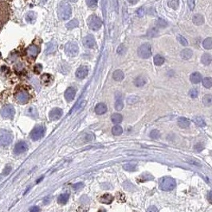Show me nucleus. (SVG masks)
<instances>
[{
	"label": "nucleus",
	"mask_w": 212,
	"mask_h": 212,
	"mask_svg": "<svg viewBox=\"0 0 212 212\" xmlns=\"http://www.w3.org/2000/svg\"><path fill=\"white\" fill-rule=\"evenodd\" d=\"M112 133L114 136H120L123 133V129L120 125H115L112 129Z\"/></svg>",
	"instance_id": "obj_34"
},
{
	"label": "nucleus",
	"mask_w": 212,
	"mask_h": 212,
	"mask_svg": "<svg viewBox=\"0 0 212 212\" xmlns=\"http://www.w3.org/2000/svg\"><path fill=\"white\" fill-rule=\"evenodd\" d=\"M57 45L55 42H49L46 45V49H45V54H53L57 50Z\"/></svg>",
	"instance_id": "obj_18"
},
{
	"label": "nucleus",
	"mask_w": 212,
	"mask_h": 212,
	"mask_svg": "<svg viewBox=\"0 0 212 212\" xmlns=\"http://www.w3.org/2000/svg\"><path fill=\"white\" fill-rule=\"evenodd\" d=\"M139 0H128V2L132 3V4H136V2H138Z\"/></svg>",
	"instance_id": "obj_56"
},
{
	"label": "nucleus",
	"mask_w": 212,
	"mask_h": 212,
	"mask_svg": "<svg viewBox=\"0 0 212 212\" xmlns=\"http://www.w3.org/2000/svg\"><path fill=\"white\" fill-rule=\"evenodd\" d=\"M2 176L0 175V180H2Z\"/></svg>",
	"instance_id": "obj_59"
},
{
	"label": "nucleus",
	"mask_w": 212,
	"mask_h": 212,
	"mask_svg": "<svg viewBox=\"0 0 212 212\" xmlns=\"http://www.w3.org/2000/svg\"><path fill=\"white\" fill-rule=\"evenodd\" d=\"M178 124L182 129H186L190 125V121L185 117H179L178 119Z\"/></svg>",
	"instance_id": "obj_20"
},
{
	"label": "nucleus",
	"mask_w": 212,
	"mask_h": 212,
	"mask_svg": "<svg viewBox=\"0 0 212 212\" xmlns=\"http://www.w3.org/2000/svg\"><path fill=\"white\" fill-rule=\"evenodd\" d=\"M94 139V136H93V134H87L86 136H85V141H86V142H89V141H92Z\"/></svg>",
	"instance_id": "obj_48"
},
{
	"label": "nucleus",
	"mask_w": 212,
	"mask_h": 212,
	"mask_svg": "<svg viewBox=\"0 0 212 212\" xmlns=\"http://www.w3.org/2000/svg\"><path fill=\"white\" fill-rule=\"evenodd\" d=\"M89 73V68L87 66L82 65L80 66L78 69H77L76 71V77L78 79H84L85 77H86V76L88 75Z\"/></svg>",
	"instance_id": "obj_12"
},
{
	"label": "nucleus",
	"mask_w": 212,
	"mask_h": 212,
	"mask_svg": "<svg viewBox=\"0 0 212 212\" xmlns=\"http://www.w3.org/2000/svg\"><path fill=\"white\" fill-rule=\"evenodd\" d=\"M76 95V89L73 87H69L66 89V91L65 92V98L67 101H72L74 100Z\"/></svg>",
	"instance_id": "obj_14"
},
{
	"label": "nucleus",
	"mask_w": 212,
	"mask_h": 212,
	"mask_svg": "<svg viewBox=\"0 0 212 212\" xmlns=\"http://www.w3.org/2000/svg\"><path fill=\"white\" fill-rule=\"evenodd\" d=\"M125 51H126V48H125V46H124V45H120L119 47H118V49H117V53L121 55L124 54V53H125Z\"/></svg>",
	"instance_id": "obj_46"
},
{
	"label": "nucleus",
	"mask_w": 212,
	"mask_h": 212,
	"mask_svg": "<svg viewBox=\"0 0 212 212\" xmlns=\"http://www.w3.org/2000/svg\"><path fill=\"white\" fill-rule=\"evenodd\" d=\"M189 95H190V97H191L196 98L199 95L198 90H197L196 89H191V90H190V92H189Z\"/></svg>",
	"instance_id": "obj_41"
},
{
	"label": "nucleus",
	"mask_w": 212,
	"mask_h": 212,
	"mask_svg": "<svg viewBox=\"0 0 212 212\" xmlns=\"http://www.w3.org/2000/svg\"><path fill=\"white\" fill-rule=\"evenodd\" d=\"M10 171H11V167L8 166V167H6L4 171H3V175H8L10 172Z\"/></svg>",
	"instance_id": "obj_54"
},
{
	"label": "nucleus",
	"mask_w": 212,
	"mask_h": 212,
	"mask_svg": "<svg viewBox=\"0 0 212 212\" xmlns=\"http://www.w3.org/2000/svg\"><path fill=\"white\" fill-rule=\"evenodd\" d=\"M138 55L141 58H148L152 56V50L151 45L148 43H145L144 45H141L138 49Z\"/></svg>",
	"instance_id": "obj_7"
},
{
	"label": "nucleus",
	"mask_w": 212,
	"mask_h": 212,
	"mask_svg": "<svg viewBox=\"0 0 212 212\" xmlns=\"http://www.w3.org/2000/svg\"><path fill=\"white\" fill-rule=\"evenodd\" d=\"M41 79H42V81L43 83L45 84H48L50 82V80H51V75H50V74H43L42 76V77H41Z\"/></svg>",
	"instance_id": "obj_40"
},
{
	"label": "nucleus",
	"mask_w": 212,
	"mask_h": 212,
	"mask_svg": "<svg viewBox=\"0 0 212 212\" xmlns=\"http://www.w3.org/2000/svg\"><path fill=\"white\" fill-rule=\"evenodd\" d=\"M87 24L89 27L93 30H98L102 26V22L97 15H90L87 19Z\"/></svg>",
	"instance_id": "obj_4"
},
{
	"label": "nucleus",
	"mask_w": 212,
	"mask_h": 212,
	"mask_svg": "<svg viewBox=\"0 0 212 212\" xmlns=\"http://www.w3.org/2000/svg\"><path fill=\"white\" fill-rule=\"evenodd\" d=\"M69 193L62 194V195H60L59 197L57 198V202H58V203H60V204L64 205V204L67 203V202H68V200H69Z\"/></svg>",
	"instance_id": "obj_25"
},
{
	"label": "nucleus",
	"mask_w": 212,
	"mask_h": 212,
	"mask_svg": "<svg viewBox=\"0 0 212 212\" xmlns=\"http://www.w3.org/2000/svg\"><path fill=\"white\" fill-rule=\"evenodd\" d=\"M84 186V184H82V183H77V184H74L73 185V187H74V189H75V190H79V189L82 188Z\"/></svg>",
	"instance_id": "obj_51"
},
{
	"label": "nucleus",
	"mask_w": 212,
	"mask_h": 212,
	"mask_svg": "<svg viewBox=\"0 0 212 212\" xmlns=\"http://www.w3.org/2000/svg\"><path fill=\"white\" fill-rule=\"evenodd\" d=\"M111 120H112V123H114V124H120L123 120V117L119 113H114L112 115Z\"/></svg>",
	"instance_id": "obj_30"
},
{
	"label": "nucleus",
	"mask_w": 212,
	"mask_h": 212,
	"mask_svg": "<svg viewBox=\"0 0 212 212\" xmlns=\"http://www.w3.org/2000/svg\"><path fill=\"white\" fill-rule=\"evenodd\" d=\"M202 63L205 65H209L212 62V57L209 54H204L202 57Z\"/></svg>",
	"instance_id": "obj_27"
},
{
	"label": "nucleus",
	"mask_w": 212,
	"mask_h": 212,
	"mask_svg": "<svg viewBox=\"0 0 212 212\" xmlns=\"http://www.w3.org/2000/svg\"><path fill=\"white\" fill-rule=\"evenodd\" d=\"M168 5L170 7H172V9L176 10L179 6V0H169Z\"/></svg>",
	"instance_id": "obj_37"
},
{
	"label": "nucleus",
	"mask_w": 212,
	"mask_h": 212,
	"mask_svg": "<svg viewBox=\"0 0 212 212\" xmlns=\"http://www.w3.org/2000/svg\"><path fill=\"white\" fill-rule=\"evenodd\" d=\"M95 112L98 115L105 114V112H107V106L104 103H99L96 105Z\"/></svg>",
	"instance_id": "obj_17"
},
{
	"label": "nucleus",
	"mask_w": 212,
	"mask_h": 212,
	"mask_svg": "<svg viewBox=\"0 0 212 212\" xmlns=\"http://www.w3.org/2000/svg\"><path fill=\"white\" fill-rule=\"evenodd\" d=\"M149 136H150L151 138L158 139L160 136V132L157 129H153L152 131H151Z\"/></svg>",
	"instance_id": "obj_39"
},
{
	"label": "nucleus",
	"mask_w": 212,
	"mask_h": 212,
	"mask_svg": "<svg viewBox=\"0 0 212 212\" xmlns=\"http://www.w3.org/2000/svg\"><path fill=\"white\" fill-rule=\"evenodd\" d=\"M84 45L87 48H93L95 46L96 41L93 35H87L83 38Z\"/></svg>",
	"instance_id": "obj_13"
},
{
	"label": "nucleus",
	"mask_w": 212,
	"mask_h": 212,
	"mask_svg": "<svg viewBox=\"0 0 212 212\" xmlns=\"http://www.w3.org/2000/svg\"><path fill=\"white\" fill-rule=\"evenodd\" d=\"M164 57H162L160 54L155 55V57H154V63H155V65H161L164 64Z\"/></svg>",
	"instance_id": "obj_36"
},
{
	"label": "nucleus",
	"mask_w": 212,
	"mask_h": 212,
	"mask_svg": "<svg viewBox=\"0 0 212 212\" xmlns=\"http://www.w3.org/2000/svg\"><path fill=\"white\" fill-rule=\"evenodd\" d=\"M203 45L204 49H206V50H211V49H212V38H206L205 40L203 41Z\"/></svg>",
	"instance_id": "obj_33"
},
{
	"label": "nucleus",
	"mask_w": 212,
	"mask_h": 212,
	"mask_svg": "<svg viewBox=\"0 0 212 212\" xmlns=\"http://www.w3.org/2000/svg\"><path fill=\"white\" fill-rule=\"evenodd\" d=\"M39 53V48L35 45H30L27 49V54L30 57H35Z\"/></svg>",
	"instance_id": "obj_16"
},
{
	"label": "nucleus",
	"mask_w": 212,
	"mask_h": 212,
	"mask_svg": "<svg viewBox=\"0 0 212 212\" xmlns=\"http://www.w3.org/2000/svg\"><path fill=\"white\" fill-rule=\"evenodd\" d=\"M79 25V22L77 19H73L71 21H69L68 23L66 24V27L69 30H72V29H74L77 27Z\"/></svg>",
	"instance_id": "obj_31"
},
{
	"label": "nucleus",
	"mask_w": 212,
	"mask_h": 212,
	"mask_svg": "<svg viewBox=\"0 0 212 212\" xmlns=\"http://www.w3.org/2000/svg\"><path fill=\"white\" fill-rule=\"evenodd\" d=\"M36 19H37V14H36V12L34 11L27 12L26 15H25V20H26L28 23H34Z\"/></svg>",
	"instance_id": "obj_15"
},
{
	"label": "nucleus",
	"mask_w": 212,
	"mask_h": 212,
	"mask_svg": "<svg viewBox=\"0 0 212 212\" xmlns=\"http://www.w3.org/2000/svg\"><path fill=\"white\" fill-rule=\"evenodd\" d=\"M208 201L210 202V203L212 204V191H211L208 195Z\"/></svg>",
	"instance_id": "obj_55"
},
{
	"label": "nucleus",
	"mask_w": 212,
	"mask_h": 212,
	"mask_svg": "<svg viewBox=\"0 0 212 212\" xmlns=\"http://www.w3.org/2000/svg\"><path fill=\"white\" fill-rule=\"evenodd\" d=\"M203 105L205 106H211L212 105V95L211 94H207L203 97Z\"/></svg>",
	"instance_id": "obj_28"
},
{
	"label": "nucleus",
	"mask_w": 212,
	"mask_h": 212,
	"mask_svg": "<svg viewBox=\"0 0 212 212\" xmlns=\"http://www.w3.org/2000/svg\"><path fill=\"white\" fill-rule=\"evenodd\" d=\"M113 200V197H112L110 194H105L104 196H101L100 198V202L105 204H110Z\"/></svg>",
	"instance_id": "obj_26"
},
{
	"label": "nucleus",
	"mask_w": 212,
	"mask_h": 212,
	"mask_svg": "<svg viewBox=\"0 0 212 212\" xmlns=\"http://www.w3.org/2000/svg\"><path fill=\"white\" fill-rule=\"evenodd\" d=\"M146 83V79L144 77H138L134 81V85L136 87H141V86H144Z\"/></svg>",
	"instance_id": "obj_29"
},
{
	"label": "nucleus",
	"mask_w": 212,
	"mask_h": 212,
	"mask_svg": "<svg viewBox=\"0 0 212 212\" xmlns=\"http://www.w3.org/2000/svg\"><path fill=\"white\" fill-rule=\"evenodd\" d=\"M30 94L26 91H20L16 94V100L20 104H26L30 100Z\"/></svg>",
	"instance_id": "obj_10"
},
{
	"label": "nucleus",
	"mask_w": 212,
	"mask_h": 212,
	"mask_svg": "<svg viewBox=\"0 0 212 212\" xmlns=\"http://www.w3.org/2000/svg\"><path fill=\"white\" fill-rule=\"evenodd\" d=\"M13 141V135L10 132L6 129L0 130V145L2 147H7L11 144Z\"/></svg>",
	"instance_id": "obj_3"
},
{
	"label": "nucleus",
	"mask_w": 212,
	"mask_h": 212,
	"mask_svg": "<svg viewBox=\"0 0 212 212\" xmlns=\"http://www.w3.org/2000/svg\"><path fill=\"white\" fill-rule=\"evenodd\" d=\"M30 212H40V208L37 207V206H34V207L30 208Z\"/></svg>",
	"instance_id": "obj_53"
},
{
	"label": "nucleus",
	"mask_w": 212,
	"mask_h": 212,
	"mask_svg": "<svg viewBox=\"0 0 212 212\" xmlns=\"http://www.w3.org/2000/svg\"><path fill=\"white\" fill-rule=\"evenodd\" d=\"M193 121L196 123V125H198L199 127H204L206 125V122L201 117H194Z\"/></svg>",
	"instance_id": "obj_32"
},
{
	"label": "nucleus",
	"mask_w": 212,
	"mask_h": 212,
	"mask_svg": "<svg viewBox=\"0 0 212 212\" xmlns=\"http://www.w3.org/2000/svg\"><path fill=\"white\" fill-rule=\"evenodd\" d=\"M176 181L171 177H163L159 182L160 188L164 191H172L176 187Z\"/></svg>",
	"instance_id": "obj_2"
},
{
	"label": "nucleus",
	"mask_w": 212,
	"mask_h": 212,
	"mask_svg": "<svg viewBox=\"0 0 212 212\" xmlns=\"http://www.w3.org/2000/svg\"><path fill=\"white\" fill-rule=\"evenodd\" d=\"M112 77H113L115 81H121L124 79V74L123 71H121V69H117V70L114 71V73L112 74Z\"/></svg>",
	"instance_id": "obj_22"
},
{
	"label": "nucleus",
	"mask_w": 212,
	"mask_h": 212,
	"mask_svg": "<svg viewBox=\"0 0 212 212\" xmlns=\"http://www.w3.org/2000/svg\"><path fill=\"white\" fill-rule=\"evenodd\" d=\"M124 108V103H123V100H122L121 96L118 95L117 94L116 96V103H115V109L117 111H121Z\"/></svg>",
	"instance_id": "obj_19"
},
{
	"label": "nucleus",
	"mask_w": 212,
	"mask_h": 212,
	"mask_svg": "<svg viewBox=\"0 0 212 212\" xmlns=\"http://www.w3.org/2000/svg\"><path fill=\"white\" fill-rule=\"evenodd\" d=\"M72 8L71 6L67 2L62 1L59 3L57 7V15L62 20H67L71 17Z\"/></svg>",
	"instance_id": "obj_1"
},
{
	"label": "nucleus",
	"mask_w": 212,
	"mask_h": 212,
	"mask_svg": "<svg viewBox=\"0 0 212 212\" xmlns=\"http://www.w3.org/2000/svg\"><path fill=\"white\" fill-rule=\"evenodd\" d=\"M204 22V18L202 14H197L193 16V23L196 26H200Z\"/></svg>",
	"instance_id": "obj_21"
},
{
	"label": "nucleus",
	"mask_w": 212,
	"mask_h": 212,
	"mask_svg": "<svg viewBox=\"0 0 212 212\" xmlns=\"http://www.w3.org/2000/svg\"><path fill=\"white\" fill-rule=\"evenodd\" d=\"M190 79H191V81L192 83L198 84L202 80V76H201V74L199 73L196 72V73H193V74H191V77H190Z\"/></svg>",
	"instance_id": "obj_24"
},
{
	"label": "nucleus",
	"mask_w": 212,
	"mask_h": 212,
	"mask_svg": "<svg viewBox=\"0 0 212 212\" xmlns=\"http://www.w3.org/2000/svg\"><path fill=\"white\" fill-rule=\"evenodd\" d=\"M0 113H1V116L3 118L12 119L14 117V113H15V110H14V108L11 105H7L1 109Z\"/></svg>",
	"instance_id": "obj_8"
},
{
	"label": "nucleus",
	"mask_w": 212,
	"mask_h": 212,
	"mask_svg": "<svg viewBox=\"0 0 212 212\" xmlns=\"http://www.w3.org/2000/svg\"><path fill=\"white\" fill-rule=\"evenodd\" d=\"M62 114H63L62 109H61L59 108H54V109H53L50 112L49 117H50V119L51 121H57V120L61 118Z\"/></svg>",
	"instance_id": "obj_11"
},
{
	"label": "nucleus",
	"mask_w": 212,
	"mask_h": 212,
	"mask_svg": "<svg viewBox=\"0 0 212 212\" xmlns=\"http://www.w3.org/2000/svg\"><path fill=\"white\" fill-rule=\"evenodd\" d=\"M147 212H158V210L155 206H151L150 208H148V209L147 210Z\"/></svg>",
	"instance_id": "obj_52"
},
{
	"label": "nucleus",
	"mask_w": 212,
	"mask_h": 212,
	"mask_svg": "<svg viewBox=\"0 0 212 212\" xmlns=\"http://www.w3.org/2000/svg\"><path fill=\"white\" fill-rule=\"evenodd\" d=\"M192 55H193V52L190 49H185V50H182V52L180 53V56L182 57V58L185 60L190 59L192 57Z\"/></svg>",
	"instance_id": "obj_23"
},
{
	"label": "nucleus",
	"mask_w": 212,
	"mask_h": 212,
	"mask_svg": "<svg viewBox=\"0 0 212 212\" xmlns=\"http://www.w3.org/2000/svg\"><path fill=\"white\" fill-rule=\"evenodd\" d=\"M27 149H28L27 144L26 142H24V141H19V143H17L14 146V152L16 155H19V154L25 152Z\"/></svg>",
	"instance_id": "obj_9"
},
{
	"label": "nucleus",
	"mask_w": 212,
	"mask_h": 212,
	"mask_svg": "<svg viewBox=\"0 0 212 212\" xmlns=\"http://www.w3.org/2000/svg\"><path fill=\"white\" fill-rule=\"evenodd\" d=\"M123 167H124V170L129 171V172H134V171H136V165L132 164H124V166H123Z\"/></svg>",
	"instance_id": "obj_38"
},
{
	"label": "nucleus",
	"mask_w": 212,
	"mask_h": 212,
	"mask_svg": "<svg viewBox=\"0 0 212 212\" xmlns=\"http://www.w3.org/2000/svg\"><path fill=\"white\" fill-rule=\"evenodd\" d=\"M187 3H188L189 8L193 10L195 8V0H187Z\"/></svg>",
	"instance_id": "obj_50"
},
{
	"label": "nucleus",
	"mask_w": 212,
	"mask_h": 212,
	"mask_svg": "<svg viewBox=\"0 0 212 212\" xmlns=\"http://www.w3.org/2000/svg\"><path fill=\"white\" fill-rule=\"evenodd\" d=\"M203 148H204V146H203L201 143H198L196 146H195V149H196L197 152H201V151L203 150Z\"/></svg>",
	"instance_id": "obj_49"
},
{
	"label": "nucleus",
	"mask_w": 212,
	"mask_h": 212,
	"mask_svg": "<svg viewBox=\"0 0 212 212\" xmlns=\"http://www.w3.org/2000/svg\"><path fill=\"white\" fill-rule=\"evenodd\" d=\"M50 200V199H49V198H45V199H44V203H45V204H47L48 202H49Z\"/></svg>",
	"instance_id": "obj_57"
},
{
	"label": "nucleus",
	"mask_w": 212,
	"mask_h": 212,
	"mask_svg": "<svg viewBox=\"0 0 212 212\" xmlns=\"http://www.w3.org/2000/svg\"><path fill=\"white\" fill-rule=\"evenodd\" d=\"M156 24H157V26H159V27H161V28H164V27H166L167 26V22L164 20V19H158L157 22H156Z\"/></svg>",
	"instance_id": "obj_43"
},
{
	"label": "nucleus",
	"mask_w": 212,
	"mask_h": 212,
	"mask_svg": "<svg viewBox=\"0 0 212 212\" xmlns=\"http://www.w3.org/2000/svg\"><path fill=\"white\" fill-rule=\"evenodd\" d=\"M69 1H70V2H77V0H69Z\"/></svg>",
	"instance_id": "obj_58"
},
{
	"label": "nucleus",
	"mask_w": 212,
	"mask_h": 212,
	"mask_svg": "<svg viewBox=\"0 0 212 212\" xmlns=\"http://www.w3.org/2000/svg\"><path fill=\"white\" fill-rule=\"evenodd\" d=\"M178 41H179L180 44H182L183 45H187V44H188L186 38L183 37V36H179V37H178Z\"/></svg>",
	"instance_id": "obj_45"
},
{
	"label": "nucleus",
	"mask_w": 212,
	"mask_h": 212,
	"mask_svg": "<svg viewBox=\"0 0 212 212\" xmlns=\"http://www.w3.org/2000/svg\"><path fill=\"white\" fill-rule=\"evenodd\" d=\"M45 132V128L42 125H39V126L36 127L32 130L30 132V137L33 141H36L40 140L44 136Z\"/></svg>",
	"instance_id": "obj_6"
},
{
	"label": "nucleus",
	"mask_w": 212,
	"mask_h": 212,
	"mask_svg": "<svg viewBox=\"0 0 212 212\" xmlns=\"http://www.w3.org/2000/svg\"><path fill=\"white\" fill-rule=\"evenodd\" d=\"M86 1L89 7H95L98 2V0H86Z\"/></svg>",
	"instance_id": "obj_42"
},
{
	"label": "nucleus",
	"mask_w": 212,
	"mask_h": 212,
	"mask_svg": "<svg viewBox=\"0 0 212 212\" xmlns=\"http://www.w3.org/2000/svg\"><path fill=\"white\" fill-rule=\"evenodd\" d=\"M78 45L75 42H67L65 44V52L69 57H75L78 54Z\"/></svg>",
	"instance_id": "obj_5"
},
{
	"label": "nucleus",
	"mask_w": 212,
	"mask_h": 212,
	"mask_svg": "<svg viewBox=\"0 0 212 212\" xmlns=\"http://www.w3.org/2000/svg\"><path fill=\"white\" fill-rule=\"evenodd\" d=\"M42 65L41 64H37L34 66V72L36 74H39L42 71Z\"/></svg>",
	"instance_id": "obj_47"
},
{
	"label": "nucleus",
	"mask_w": 212,
	"mask_h": 212,
	"mask_svg": "<svg viewBox=\"0 0 212 212\" xmlns=\"http://www.w3.org/2000/svg\"><path fill=\"white\" fill-rule=\"evenodd\" d=\"M203 86L207 89H210L212 87V78L210 77H207L203 79Z\"/></svg>",
	"instance_id": "obj_35"
},
{
	"label": "nucleus",
	"mask_w": 212,
	"mask_h": 212,
	"mask_svg": "<svg viewBox=\"0 0 212 212\" xmlns=\"http://www.w3.org/2000/svg\"><path fill=\"white\" fill-rule=\"evenodd\" d=\"M28 112H29V114L30 115L31 117H37V115H38V113H37V111H36V109H34V108H33V107L29 108Z\"/></svg>",
	"instance_id": "obj_44"
}]
</instances>
